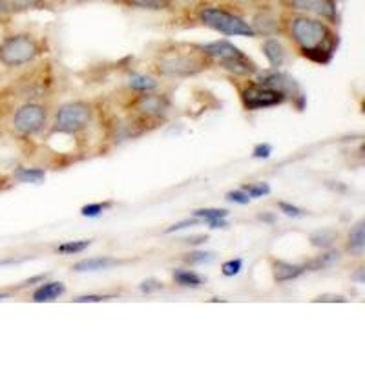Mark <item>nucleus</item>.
<instances>
[{"mask_svg":"<svg viewBox=\"0 0 365 365\" xmlns=\"http://www.w3.org/2000/svg\"><path fill=\"white\" fill-rule=\"evenodd\" d=\"M64 285L61 282H53V283H44V285H41L37 289V291L34 292V299L37 303H42V302H53L55 298H58V296L64 294Z\"/></svg>","mask_w":365,"mask_h":365,"instance_id":"12","label":"nucleus"},{"mask_svg":"<svg viewBox=\"0 0 365 365\" xmlns=\"http://www.w3.org/2000/svg\"><path fill=\"white\" fill-rule=\"evenodd\" d=\"M365 247V236H364V221H358L353 227V230L349 232V250L360 256L364 252Z\"/></svg>","mask_w":365,"mask_h":365,"instance_id":"16","label":"nucleus"},{"mask_svg":"<svg viewBox=\"0 0 365 365\" xmlns=\"http://www.w3.org/2000/svg\"><path fill=\"white\" fill-rule=\"evenodd\" d=\"M110 207H112V203H91V205H86V207H83L81 214L86 217H97Z\"/></svg>","mask_w":365,"mask_h":365,"instance_id":"25","label":"nucleus"},{"mask_svg":"<svg viewBox=\"0 0 365 365\" xmlns=\"http://www.w3.org/2000/svg\"><path fill=\"white\" fill-rule=\"evenodd\" d=\"M15 178L21 182H34V185H38L46 179V172L41 170V168H17L15 170Z\"/></svg>","mask_w":365,"mask_h":365,"instance_id":"18","label":"nucleus"},{"mask_svg":"<svg viewBox=\"0 0 365 365\" xmlns=\"http://www.w3.org/2000/svg\"><path fill=\"white\" fill-rule=\"evenodd\" d=\"M221 66L225 68V70L232 71V73H237V75H250L256 71V66H254L252 61H249V58L245 57V55H240V57H234V58H228V61H223L221 63Z\"/></svg>","mask_w":365,"mask_h":365,"instance_id":"13","label":"nucleus"},{"mask_svg":"<svg viewBox=\"0 0 365 365\" xmlns=\"http://www.w3.org/2000/svg\"><path fill=\"white\" fill-rule=\"evenodd\" d=\"M340 259V254L338 252H329L325 256H322L319 259H316L314 267H325V265H332V263H336Z\"/></svg>","mask_w":365,"mask_h":365,"instance_id":"30","label":"nucleus"},{"mask_svg":"<svg viewBox=\"0 0 365 365\" xmlns=\"http://www.w3.org/2000/svg\"><path fill=\"white\" fill-rule=\"evenodd\" d=\"M103 299H106L104 296H97V294H90V296H79V298L75 299L77 303H97V302H103Z\"/></svg>","mask_w":365,"mask_h":365,"instance_id":"33","label":"nucleus"},{"mask_svg":"<svg viewBox=\"0 0 365 365\" xmlns=\"http://www.w3.org/2000/svg\"><path fill=\"white\" fill-rule=\"evenodd\" d=\"M174 279L182 287H200L203 283L201 276H197L192 270H175Z\"/></svg>","mask_w":365,"mask_h":365,"instance_id":"19","label":"nucleus"},{"mask_svg":"<svg viewBox=\"0 0 365 365\" xmlns=\"http://www.w3.org/2000/svg\"><path fill=\"white\" fill-rule=\"evenodd\" d=\"M316 302H341L344 303V302H347V299H345L344 296H327L325 294V296H319Z\"/></svg>","mask_w":365,"mask_h":365,"instance_id":"36","label":"nucleus"},{"mask_svg":"<svg viewBox=\"0 0 365 365\" xmlns=\"http://www.w3.org/2000/svg\"><path fill=\"white\" fill-rule=\"evenodd\" d=\"M201 50L205 51V55H208V57H212V58H216V61H220V63L228 61V58H234V57H240V55H243L240 51V48H236V46L230 44V42H227V41L208 42V44L201 46Z\"/></svg>","mask_w":365,"mask_h":365,"instance_id":"9","label":"nucleus"},{"mask_svg":"<svg viewBox=\"0 0 365 365\" xmlns=\"http://www.w3.org/2000/svg\"><path fill=\"white\" fill-rule=\"evenodd\" d=\"M289 28L305 57L312 58L319 64H327L331 61L334 48H336V41H334V34L325 22L299 13V15H292L289 19Z\"/></svg>","mask_w":365,"mask_h":365,"instance_id":"1","label":"nucleus"},{"mask_svg":"<svg viewBox=\"0 0 365 365\" xmlns=\"http://www.w3.org/2000/svg\"><path fill=\"white\" fill-rule=\"evenodd\" d=\"M46 123V110L38 104H26L21 110H17L13 117V126L21 133H35L44 126Z\"/></svg>","mask_w":365,"mask_h":365,"instance_id":"6","label":"nucleus"},{"mask_svg":"<svg viewBox=\"0 0 365 365\" xmlns=\"http://www.w3.org/2000/svg\"><path fill=\"white\" fill-rule=\"evenodd\" d=\"M178 2H185V0H178Z\"/></svg>","mask_w":365,"mask_h":365,"instance_id":"39","label":"nucleus"},{"mask_svg":"<svg viewBox=\"0 0 365 365\" xmlns=\"http://www.w3.org/2000/svg\"><path fill=\"white\" fill-rule=\"evenodd\" d=\"M338 240L336 230H331V228H325V230H318L311 236V243L319 249H329V247Z\"/></svg>","mask_w":365,"mask_h":365,"instance_id":"17","label":"nucleus"},{"mask_svg":"<svg viewBox=\"0 0 365 365\" xmlns=\"http://www.w3.org/2000/svg\"><path fill=\"white\" fill-rule=\"evenodd\" d=\"M214 259L212 252H194L187 257V262L192 265H201V263H210Z\"/></svg>","mask_w":365,"mask_h":365,"instance_id":"27","label":"nucleus"},{"mask_svg":"<svg viewBox=\"0 0 365 365\" xmlns=\"http://www.w3.org/2000/svg\"><path fill=\"white\" fill-rule=\"evenodd\" d=\"M279 208H282V212H285L287 216H292V217H299V216H303V210H299V208H298V207H294V205L279 203Z\"/></svg>","mask_w":365,"mask_h":365,"instance_id":"32","label":"nucleus"},{"mask_svg":"<svg viewBox=\"0 0 365 365\" xmlns=\"http://www.w3.org/2000/svg\"><path fill=\"white\" fill-rule=\"evenodd\" d=\"M227 200L230 203H237V205H247L250 201L249 194L245 190H236V192H228Z\"/></svg>","mask_w":365,"mask_h":365,"instance_id":"29","label":"nucleus"},{"mask_svg":"<svg viewBox=\"0 0 365 365\" xmlns=\"http://www.w3.org/2000/svg\"><path fill=\"white\" fill-rule=\"evenodd\" d=\"M203 68V63L192 57H175L161 63L159 70L168 75H192Z\"/></svg>","mask_w":365,"mask_h":365,"instance_id":"8","label":"nucleus"},{"mask_svg":"<svg viewBox=\"0 0 365 365\" xmlns=\"http://www.w3.org/2000/svg\"><path fill=\"white\" fill-rule=\"evenodd\" d=\"M243 190L249 194V197L252 200V197H263V195H267L270 192V187L267 185V182H256V185H247Z\"/></svg>","mask_w":365,"mask_h":365,"instance_id":"26","label":"nucleus"},{"mask_svg":"<svg viewBox=\"0 0 365 365\" xmlns=\"http://www.w3.org/2000/svg\"><path fill=\"white\" fill-rule=\"evenodd\" d=\"M241 267H243V262L241 259H230V262L223 263V274L225 276H236V274H240Z\"/></svg>","mask_w":365,"mask_h":365,"instance_id":"28","label":"nucleus"},{"mask_svg":"<svg viewBox=\"0 0 365 365\" xmlns=\"http://www.w3.org/2000/svg\"><path fill=\"white\" fill-rule=\"evenodd\" d=\"M90 245H91L90 240L68 241V243H63V245H58L57 252H61V254H79V252H83V250H86Z\"/></svg>","mask_w":365,"mask_h":365,"instance_id":"20","label":"nucleus"},{"mask_svg":"<svg viewBox=\"0 0 365 365\" xmlns=\"http://www.w3.org/2000/svg\"><path fill=\"white\" fill-rule=\"evenodd\" d=\"M126 2L135 6V8H143V9H165L166 8L165 0H126Z\"/></svg>","mask_w":365,"mask_h":365,"instance_id":"24","label":"nucleus"},{"mask_svg":"<svg viewBox=\"0 0 365 365\" xmlns=\"http://www.w3.org/2000/svg\"><path fill=\"white\" fill-rule=\"evenodd\" d=\"M270 154H272V146L270 145H257L256 148H254V158L256 159H267L270 158Z\"/></svg>","mask_w":365,"mask_h":365,"instance_id":"31","label":"nucleus"},{"mask_svg":"<svg viewBox=\"0 0 365 365\" xmlns=\"http://www.w3.org/2000/svg\"><path fill=\"white\" fill-rule=\"evenodd\" d=\"M38 55V44L31 35H9L0 42V63L6 66H22Z\"/></svg>","mask_w":365,"mask_h":365,"instance_id":"3","label":"nucleus"},{"mask_svg":"<svg viewBox=\"0 0 365 365\" xmlns=\"http://www.w3.org/2000/svg\"><path fill=\"white\" fill-rule=\"evenodd\" d=\"M272 272L276 282H291V279H296L298 276H302L303 267L292 265V263L287 262H274Z\"/></svg>","mask_w":365,"mask_h":365,"instance_id":"11","label":"nucleus"},{"mask_svg":"<svg viewBox=\"0 0 365 365\" xmlns=\"http://www.w3.org/2000/svg\"><path fill=\"white\" fill-rule=\"evenodd\" d=\"M6 13H9L8 4H6V0H0V15H6Z\"/></svg>","mask_w":365,"mask_h":365,"instance_id":"38","label":"nucleus"},{"mask_svg":"<svg viewBox=\"0 0 365 365\" xmlns=\"http://www.w3.org/2000/svg\"><path fill=\"white\" fill-rule=\"evenodd\" d=\"M200 19L205 26L216 29L220 34L232 35V37H256V29L249 22L220 6L203 8L200 11Z\"/></svg>","mask_w":365,"mask_h":365,"instance_id":"2","label":"nucleus"},{"mask_svg":"<svg viewBox=\"0 0 365 365\" xmlns=\"http://www.w3.org/2000/svg\"><path fill=\"white\" fill-rule=\"evenodd\" d=\"M195 221H181V223H175L172 225L170 228H166V234H170V232H175V230H181V228H187V227H192Z\"/></svg>","mask_w":365,"mask_h":365,"instance_id":"34","label":"nucleus"},{"mask_svg":"<svg viewBox=\"0 0 365 365\" xmlns=\"http://www.w3.org/2000/svg\"><path fill=\"white\" fill-rule=\"evenodd\" d=\"M263 53L269 58V63L272 64L274 68H278L283 64V58H285V51H283V46L279 44L276 38H269L263 44Z\"/></svg>","mask_w":365,"mask_h":365,"instance_id":"14","label":"nucleus"},{"mask_svg":"<svg viewBox=\"0 0 365 365\" xmlns=\"http://www.w3.org/2000/svg\"><path fill=\"white\" fill-rule=\"evenodd\" d=\"M130 86L133 88V90H154L155 86H158V83H155L152 77H146V75H133V77H130Z\"/></svg>","mask_w":365,"mask_h":365,"instance_id":"21","label":"nucleus"},{"mask_svg":"<svg viewBox=\"0 0 365 365\" xmlns=\"http://www.w3.org/2000/svg\"><path fill=\"white\" fill-rule=\"evenodd\" d=\"M137 108L141 110V112L148 113V115H159V113L165 112V101H163L161 97L145 96L139 99Z\"/></svg>","mask_w":365,"mask_h":365,"instance_id":"15","label":"nucleus"},{"mask_svg":"<svg viewBox=\"0 0 365 365\" xmlns=\"http://www.w3.org/2000/svg\"><path fill=\"white\" fill-rule=\"evenodd\" d=\"M208 225H210V228H223V227H227V223H225L223 220H212V221H208Z\"/></svg>","mask_w":365,"mask_h":365,"instance_id":"37","label":"nucleus"},{"mask_svg":"<svg viewBox=\"0 0 365 365\" xmlns=\"http://www.w3.org/2000/svg\"><path fill=\"white\" fill-rule=\"evenodd\" d=\"M9 11H22V9L41 8L42 0H6Z\"/></svg>","mask_w":365,"mask_h":365,"instance_id":"23","label":"nucleus"},{"mask_svg":"<svg viewBox=\"0 0 365 365\" xmlns=\"http://www.w3.org/2000/svg\"><path fill=\"white\" fill-rule=\"evenodd\" d=\"M287 4L303 15H314L327 21H334L338 15L336 0H287Z\"/></svg>","mask_w":365,"mask_h":365,"instance_id":"7","label":"nucleus"},{"mask_svg":"<svg viewBox=\"0 0 365 365\" xmlns=\"http://www.w3.org/2000/svg\"><path fill=\"white\" fill-rule=\"evenodd\" d=\"M243 97V104L249 110H263V108H272L278 104L285 103L287 96L283 91L274 90V88L265 86V84H252L247 86L241 93Z\"/></svg>","mask_w":365,"mask_h":365,"instance_id":"5","label":"nucleus"},{"mask_svg":"<svg viewBox=\"0 0 365 365\" xmlns=\"http://www.w3.org/2000/svg\"><path fill=\"white\" fill-rule=\"evenodd\" d=\"M117 263L115 259L108 256H103V257H90V259H83V262L75 263L73 270L77 272H93V270H106L110 267H115Z\"/></svg>","mask_w":365,"mask_h":365,"instance_id":"10","label":"nucleus"},{"mask_svg":"<svg viewBox=\"0 0 365 365\" xmlns=\"http://www.w3.org/2000/svg\"><path fill=\"white\" fill-rule=\"evenodd\" d=\"M90 120V106L84 103H68L57 112L55 126L58 132L75 133L83 130Z\"/></svg>","mask_w":365,"mask_h":365,"instance_id":"4","label":"nucleus"},{"mask_svg":"<svg viewBox=\"0 0 365 365\" xmlns=\"http://www.w3.org/2000/svg\"><path fill=\"white\" fill-rule=\"evenodd\" d=\"M195 217H201L205 221L212 220H225L228 216V212L223 210V208H201V210L194 212Z\"/></svg>","mask_w":365,"mask_h":365,"instance_id":"22","label":"nucleus"},{"mask_svg":"<svg viewBox=\"0 0 365 365\" xmlns=\"http://www.w3.org/2000/svg\"><path fill=\"white\" fill-rule=\"evenodd\" d=\"M161 283H155V282H145V283H143V287H141V289H143V291H145V292H150V291H154V289H155V291H159V289H161Z\"/></svg>","mask_w":365,"mask_h":365,"instance_id":"35","label":"nucleus"}]
</instances>
